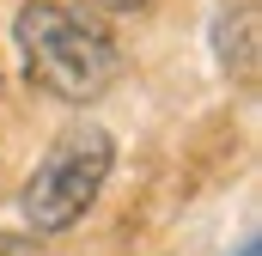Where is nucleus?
Here are the masks:
<instances>
[{
	"mask_svg": "<svg viewBox=\"0 0 262 256\" xmlns=\"http://www.w3.org/2000/svg\"><path fill=\"white\" fill-rule=\"evenodd\" d=\"M12 37H18V49H25L31 86L49 92V98H61V104H92V98H104V92L116 86V73H122L116 43H110L92 18L67 12L55 0H31V6L18 12Z\"/></svg>",
	"mask_w": 262,
	"mask_h": 256,
	"instance_id": "f257e3e1",
	"label": "nucleus"
},
{
	"mask_svg": "<svg viewBox=\"0 0 262 256\" xmlns=\"http://www.w3.org/2000/svg\"><path fill=\"white\" fill-rule=\"evenodd\" d=\"M110 159L116 153H110V134L104 128H67V134H55V146L43 153V165L25 183V220L37 232L73 226L98 201L104 177H110Z\"/></svg>",
	"mask_w": 262,
	"mask_h": 256,
	"instance_id": "f03ea898",
	"label": "nucleus"
},
{
	"mask_svg": "<svg viewBox=\"0 0 262 256\" xmlns=\"http://www.w3.org/2000/svg\"><path fill=\"white\" fill-rule=\"evenodd\" d=\"M98 6H110V12H134V6H146V0H98Z\"/></svg>",
	"mask_w": 262,
	"mask_h": 256,
	"instance_id": "7ed1b4c3",
	"label": "nucleus"
},
{
	"mask_svg": "<svg viewBox=\"0 0 262 256\" xmlns=\"http://www.w3.org/2000/svg\"><path fill=\"white\" fill-rule=\"evenodd\" d=\"M238 256H256V238H244V250H238Z\"/></svg>",
	"mask_w": 262,
	"mask_h": 256,
	"instance_id": "20e7f679",
	"label": "nucleus"
}]
</instances>
